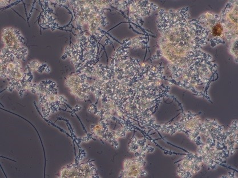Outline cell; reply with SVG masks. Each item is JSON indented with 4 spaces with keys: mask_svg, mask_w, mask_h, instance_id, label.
<instances>
[{
    "mask_svg": "<svg viewBox=\"0 0 238 178\" xmlns=\"http://www.w3.org/2000/svg\"><path fill=\"white\" fill-rule=\"evenodd\" d=\"M223 26L220 22L217 23L212 28V34L214 36H221L223 35Z\"/></svg>",
    "mask_w": 238,
    "mask_h": 178,
    "instance_id": "obj_1",
    "label": "cell"
},
{
    "mask_svg": "<svg viewBox=\"0 0 238 178\" xmlns=\"http://www.w3.org/2000/svg\"><path fill=\"white\" fill-rule=\"evenodd\" d=\"M41 64L40 62L37 60H34L32 62H30L29 64L28 65V69L31 71H38V69L41 67Z\"/></svg>",
    "mask_w": 238,
    "mask_h": 178,
    "instance_id": "obj_2",
    "label": "cell"
}]
</instances>
